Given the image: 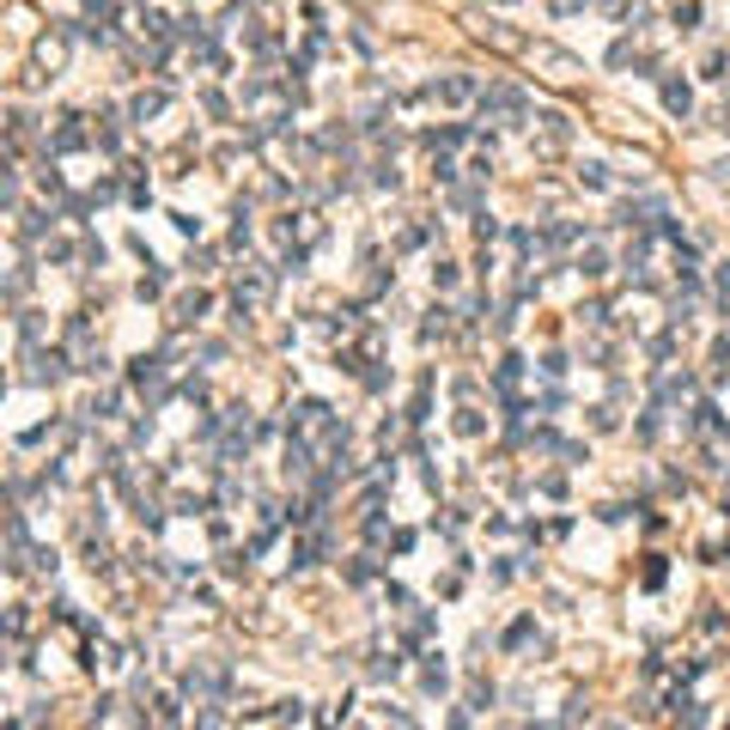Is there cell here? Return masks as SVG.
<instances>
[{"mask_svg": "<svg viewBox=\"0 0 730 730\" xmlns=\"http://www.w3.org/2000/svg\"><path fill=\"white\" fill-rule=\"evenodd\" d=\"M664 104L676 110V116H688V86H682V79H669V86H664Z\"/></svg>", "mask_w": 730, "mask_h": 730, "instance_id": "6da1fadb", "label": "cell"}]
</instances>
